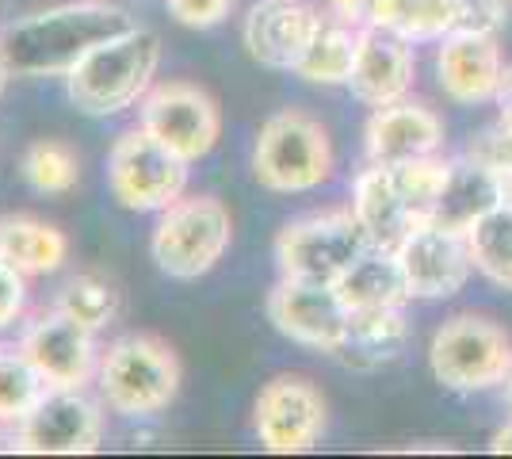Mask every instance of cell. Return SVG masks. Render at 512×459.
I'll use <instances>...</instances> for the list:
<instances>
[{
    "instance_id": "13",
    "label": "cell",
    "mask_w": 512,
    "mask_h": 459,
    "mask_svg": "<svg viewBox=\"0 0 512 459\" xmlns=\"http://www.w3.org/2000/svg\"><path fill=\"white\" fill-rule=\"evenodd\" d=\"M16 429L27 456H88L104 440V414L85 391H46Z\"/></svg>"
},
{
    "instance_id": "10",
    "label": "cell",
    "mask_w": 512,
    "mask_h": 459,
    "mask_svg": "<svg viewBox=\"0 0 512 459\" xmlns=\"http://www.w3.org/2000/svg\"><path fill=\"white\" fill-rule=\"evenodd\" d=\"M138 115H142L138 127H146L161 146H169L188 165L207 157L222 134V111L214 104V96L188 81L153 85Z\"/></svg>"
},
{
    "instance_id": "32",
    "label": "cell",
    "mask_w": 512,
    "mask_h": 459,
    "mask_svg": "<svg viewBox=\"0 0 512 459\" xmlns=\"http://www.w3.org/2000/svg\"><path fill=\"white\" fill-rule=\"evenodd\" d=\"M27 306V276L0 257V329H8Z\"/></svg>"
},
{
    "instance_id": "3",
    "label": "cell",
    "mask_w": 512,
    "mask_h": 459,
    "mask_svg": "<svg viewBox=\"0 0 512 459\" xmlns=\"http://www.w3.org/2000/svg\"><path fill=\"white\" fill-rule=\"evenodd\" d=\"M161 66V39L150 27H130L123 35L100 43L88 54L81 66L65 77L69 100L77 111H85L92 119L119 115L134 108L138 100H146Z\"/></svg>"
},
{
    "instance_id": "8",
    "label": "cell",
    "mask_w": 512,
    "mask_h": 459,
    "mask_svg": "<svg viewBox=\"0 0 512 459\" xmlns=\"http://www.w3.org/2000/svg\"><path fill=\"white\" fill-rule=\"evenodd\" d=\"M428 364L448 391H486L512 368L509 333L482 314H455L436 329Z\"/></svg>"
},
{
    "instance_id": "26",
    "label": "cell",
    "mask_w": 512,
    "mask_h": 459,
    "mask_svg": "<svg viewBox=\"0 0 512 459\" xmlns=\"http://www.w3.org/2000/svg\"><path fill=\"white\" fill-rule=\"evenodd\" d=\"M470 261L497 287L512 291V207L501 203L467 230Z\"/></svg>"
},
{
    "instance_id": "1",
    "label": "cell",
    "mask_w": 512,
    "mask_h": 459,
    "mask_svg": "<svg viewBox=\"0 0 512 459\" xmlns=\"http://www.w3.org/2000/svg\"><path fill=\"white\" fill-rule=\"evenodd\" d=\"M127 8L107 0H73L0 27V54L12 77H69L100 43L130 31Z\"/></svg>"
},
{
    "instance_id": "28",
    "label": "cell",
    "mask_w": 512,
    "mask_h": 459,
    "mask_svg": "<svg viewBox=\"0 0 512 459\" xmlns=\"http://www.w3.org/2000/svg\"><path fill=\"white\" fill-rule=\"evenodd\" d=\"M54 306H58L62 314H69L73 322H81L85 329L100 333V329H107L119 318L123 295H119V287L111 284V280H104V276L81 272V276H73V280L62 287V295H58Z\"/></svg>"
},
{
    "instance_id": "36",
    "label": "cell",
    "mask_w": 512,
    "mask_h": 459,
    "mask_svg": "<svg viewBox=\"0 0 512 459\" xmlns=\"http://www.w3.org/2000/svg\"><path fill=\"white\" fill-rule=\"evenodd\" d=\"M501 203H509L512 207V173L501 176Z\"/></svg>"
},
{
    "instance_id": "16",
    "label": "cell",
    "mask_w": 512,
    "mask_h": 459,
    "mask_svg": "<svg viewBox=\"0 0 512 459\" xmlns=\"http://www.w3.org/2000/svg\"><path fill=\"white\" fill-rule=\"evenodd\" d=\"M318 27L321 12L310 0H256L245 16L241 39L253 62L295 73Z\"/></svg>"
},
{
    "instance_id": "19",
    "label": "cell",
    "mask_w": 512,
    "mask_h": 459,
    "mask_svg": "<svg viewBox=\"0 0 512 459\" xmlns=\"http://www.w3.org/2000/svg\"><path fill=\"white\" fill-rule=\"evenodd\" d=\"M501 46L497 35H448L436 50V77L455 104H486L501 85Z\"/></svg>"
},
{
    "instance_id": "35",
    "label": "cell",
    "mask_w": 512,
    "mask_h": 459,
    "mask_svg": "<svg viewBox=\"0 0 512 459\" xmlns=\"http://www.w3.org/2000/svg\"><path fill=\"white\" fill-rule=\"evenodd\" d=\"M490 452H497V456H512V421L505 425V429H497V433H493Z\"/></svg>"
},
{
    "instance_id": "24",
    "label": "cell",
    "mask_w": 512,
    "mask_h": 459,
    "mask_svg": "<svg viewBox=\"0 0 512 459\" xmlns=\"http://www.w3.org/2000/svg\"><path fill=\"white\" fill-rule=\"evenodd\" d=\"M367 23L406 43H440L459 27V0H375Z\"/></svg>"
},
{
    "instance_id": "37",
    "label": "cell",
    "mask_w": 512,
    "mask_h": 459,
    "mask_svg": "<svg viewBox=\"0 0 512 459\" xmlns=\"http://www.w3.org/2000/svg\"><path fill=\"white\" fill-rule=\"evenodd\" d=\"M8 77H12V69H8L4 54H0V96H4V88H8Z\"/></svg>"
},
{
    "instance_id": "22",
    "label": "cell",
    "mask_w": 512,
    "mask_h": 459,
    "mask_svg": "<svg viewBox=\"0 0 512 459\" xmlns=\"http://www.w3.org/2000/svg\"><path fill=\"white\" fill-rule=\"evenodd\" d=\"M406 314L402 306H379V310H352V326L341 345V356L348 368H383L390 360H398V352L406 345Z\"/></svg>"
},
{
    "instance_id": "14",
    "label": "cell",
    "mask_w": 512,
    "mask_h": 459,
    "mask_svg": "<svg viewBox=\"0 0 512 459\" xmlns=\"http://www.w3.org/2000/svg\"><path fill=\"white\" fill-rule=\"evenodd\" d=\"M20 349L31 356V364L43 372L50 391H85V383L100 368L96 333L73 322L58 306L39 314L23 329Z\"/></svg>"
},
{
    "instance_id": "2",
    "label": "cell",
    "mask_w": 512,
    "mask_h": 459,
    "mask_svg": "<svg viewBox=\"0 0 512 459\" xmlns=\"http://www.w3.org/2000/svg\"><path fill=\"white\" fill-rule=\"evenodd\" d=\"M448 169L451 161H440L436 153L394 161V165L367 161V169L356 176V188H352V215L367 230L371 245L398 249L409 230L432 219Z\"/></svg>"
},
{
    "instance_id": "12",
    "label": "cell",
    "mask_w": 512,
    "mask_h": 459,
    "mask_svg": "<svg viewBox=\"0 0 512 459\" xmlns=\"http://www.w3.org/2000/svg\"><path fill=\"white\" fill-rule=\"evenodd\" d=\"M325 398L321 391L302 379V375H276L264 391L256 394L253 429L256 440L276 452V456H291V452H310L325 433Z\"/></svg>"
},
{
    "instance_id": "30",
    "label": "cell",
    "mask_w": 512,
    "mask_h": 459,
    "mask_svg": "<svg viewBox=\"0 0 512 459\" xmlns=\"http://www.w3.org/2000/svg\"><path fill=\"white\" fill-rule=\"evenodd\" d=\"M474 165H482V169H490L497 176H509L512 173V123L505 119H497L493 127H482V131L474 134L467 142V153Z\"/></svg>"
},
{
    "instance_id": "34",
    "label": "cell",
    "mask_w": 512,
    "mask_h": 459,
    "mask_svg": "<svg viewBox=\"0 0 512 459\" xmlns=\"http://www.w3.org/2000/svg\"><path fill=\"white\" fill-rule=\"evenodd\" d=\"M497 108H501V119L505 123H512V66H505V73H501V85H497Z\"/></svg>"
},
{
    "instance_id": "23",
    "label": "cell",
    "mask_w": 512,
    "mask_h": 459,
    "mask_svg": "<svg viewBox=\"0 0 512 459\" xmlns=\"http://www.w3.org/2000/svg\"><path fill=\"white\" fill-rule=\"evenodd\" d=\"M337 291L348 310H379V306H402L409 299V284L402 261L394 249L371 245L360 261L337 280Z\"/></svg>"
},
{
    "instance_id": "7",
    "label": "cell",
    "mask_w": 512,
    "mask_h": 459,
    "mask_svg": "<svg viewBox=\"0 0 512 459\" xmlns=\"http://www.w3.org/2000/svg\"><path fill=\"white\" fill-rule=\"evenodd\" d=\"M371 249V238L352 211H325L287 222L276 238L279 276L337 284Z\"/></svg>"
},
{
    "instance_id": "21",
    "label": "cell",
    "mask_w": 512,
    "mask_h": 459,
    "mask_svg": "<svg viewBox=\"0 0 512 459\" xmlns=\"http://www.w3.org/2000/svg\"><path fill=\"white\" fill-rule=\"evenodd\" d=\"M0 257L12 268H20L23 276H50L69 257V238L43 219L4 215L0 219Z\"/></svg>"
},
{
    "instance_id": "18",
    "label": "cell",
    "mask_w": 512,
    "mask_h": 459,
    "mask_svg": "<svg viewBox=\"0 0 512 459\" xmlns=\"http://www.w3.org/2000/svg\"><path fill=\"white\" fill-rule=\"evenodd\" d=\"M444 142V123L440 115L417 100H398L375 108V115L363 127V153L367 161L394 165V161H413L440 150Z\"/></svg>"
},
{
    "instance_id": "31",
    "label": "cell",
    "mask_w": 512,
    "mask_h": 459,
    "mask_svg": "<svg viewBox=\"0 0 512 459\" xmlns=\"http://www.w3.org/2000/svg\"><path fill=\"white\" fill-rule=\"evenodd\" d=\"M165 4L184 27H199V31L222 23L234 8V0H165Z\"/></svg>"
},
{
    "instance_id": "6",
    "label": "cell",
    "mask_w": 512,
    "mask_h": 459,
    "mask_svg": "<svg viewBox=\"0 0 512 459\" xmlns=\"http://www.w3.org/2000/svg\"><path fill=\"white\" fill-rule=\"evenodd\" d=\"M234 238V219L214 196H180L161 211L153 226L150 253L172 280H199L226 257Z\"/></svg>"
},
{
    "instance_id": "29",
    "label": "cell",
    "mask_w": 512,
    "mask_h": 459,
    "mask_svg": "<svg viewBox=\"0 0 512 459\" xmlns=\"http://www.w3.org/2000/svg\"><path fill=\"white\" fill-rule=\"evenodd\" d=\"M23 180L43 192V196H62V192H73L77 180H81V161L77 153L69 150L58 138H43L35 146H27L23 153Z\"/></svg>"
},
{
    "instance_id": "9",
    "label": "cell",
    "mask_w": 512,
    "mask_h": 459,
    "mask_svg": "<svg viewBox=\"0 0 512 459\" xmlns=\"http://www.w3.org/2000/svg\"><path fill=\"white\" fill-rule=\"evenodd\" d=\"M111 196L127 211H165L188 188V161L161 146L146 127L119 134L107 153Z\"/></svg>"
},
{
    "instance_id": "17",
    "label": "cell",
    "mask_w": 512,
    "mask_h": 459,
    "mask_svg": "<svg viewBox=\"0 0 512 459\" xmlns=\"http://www.w3.org/2000/svg\"><path fill=\"white\" fill-rule=\"evenodd\" d=\"M413 43L390 35L383 27H360V50H356V66L348 77L352 96L367 108H386L409 96L413 85Z\"/></svg>"
},
{
    "instance_id": "33",
    "label": "cell",
    "mask_w": 512,
    "mask_h": 459,
    "mask_svg": "<svg viewBox=\"0 0 512 459\" xmlns=\"http://www.w3.org/2000/svg\"><path fill=\"white\" fill-rule=\"evenodd\" d=\"M371 8H375V0H329V12L348 23H356V27L371 20Z\"/></svg>"
},
{
    "instance_id": "25",
    "label": "cell",
    "mask_w": 512,
    "mask_h": 459,
    "mask_svg": "<svg viewBox=\"0 0 512 459\" xmlns=\"http://www.w3.org/2000/svg\"><path fill=\"white\" fill-rule=\"evenodd\" d=\"M356 50H360L356 23L341 20V16H321L318 35L306 46L295 73L310 85H348L352 66H356Z\"/></svg>"
},
{
    "instance_id": "5",
    "label": "cell",
    "mask_w": 512,
    "mask_h": 459,
    "mask_svg": "<svg viewBox=\"0 0 512 459\" xmlns=\"http://www.w3.org/2000/svg\"><path fill=\"white\" fill-rule=\"evenodd\" d=\"M100 398L115 414L150 417L169 410L180 391V360L153 333H127L111 341L96 368Z\"/></svg>"
},
{
    "instance_id": "39",
    "label": "cell",
    "mask_w": 512,
    "mask_h": 459,
    "mask_svg": "<svg viewBox=\"0 0 512 459\" xmlns=\"http://www.w3.org/2000/svg\"><path fill=\"white\" fill-rule=\"evenodd\" d=\"M505 4H512V0H505Z\"/></svg>"
},
{
    "instance_id": "4",
    "label": "cell",
    "mask_w": 512,
    "mask_h": 459,
    "mask_svg": "<svg viewBox=\"0 0 512 459\" xmlns=\"http://www.w3.org/2000/svg\"><path fill=\"white\" fill-rule=\"evenodd\" d=\"M253 176L260 188L279 192V196L321 188L333 176L329 131L299 108L268 115L253 142Z\"/></svg>"
},
{
    "instance_id": "15",
    "label": "cell",
    "mask_w": 512,
    "mask_h": 459,
    "mask_svg": "<svg viewBox=\"0 0 512 459\" xmlns=\"http://www.w3.org/2000/svg\"><path fill=\"white\" fill-rule=\"evenodd\" d=\"M394 253L406 272L409 299H451L467 287L470 268H474L467 234H455V230L432 226V222H421L417 230H409Z\"/></svg>"
},
{
    "instance_id": "20",
    "label": "cell",
    "mask_w": 512,
    "mask_h": 459,
    "mask_svg": "<svg viewBox=\"0 0 512 459\" xmlns=\"http://www.w3.org/2000/svg\"><path fill=\"white\" fill-rule=\"evenodd\" d=\"M493 207H501V176L474 165L470 157L451 161L444 192L432 207V226H444L455 234H467L482 215H490Z\"/></svg>"
},
{
    "instance_id": "38",
    "label": "cell",
    "mask_w": 512,
    "mask_h": 459,
    "mask_svg": "<svg viewBox=\"0 0 512 459\" xmlns=\"http://www.w3.org/2000/svg\"><path fill=\"white\" fill-rule=\"evenodd\" d=\"M501 391H505V406L512 410V368H509V375L501 379Z\"/></svg>"
},
{
    "instance_id": "27",
    "label": "cell",
    "mask_w": 512,
    "mask_h": 459,
    "mask_svg": "<svg viewBox=\"0 0 512 459\" xmlns=\"http://www.w3.org/2000/svg\"><path fill=\"white\" fill-rule=\"evenodd\" d=\"M50 383L23 349H0V425H20L46 398Z\"/></svg>"
},
{
    "instance_id": "11",
    "label": "cell",
    "mask_w": 512,
    "mask_h": 459,
    "mask_svg": "<svg viewBox=\"0 0 512 459\" xmlns=\"http://www.w3.org/2000/svg\"><path fill=\"white\" fill-rule=\"evenodd\" d=\"M268 318L287 341L318 352H341L348 326H352V310L341 299L337 284L295 280V276H283L272 287Z\"/></svg>"
}]
</instances>
